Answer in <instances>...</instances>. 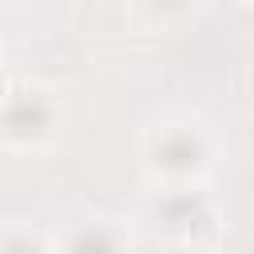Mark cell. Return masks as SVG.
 <instances>
[{
    "label": "cell",
    "instance_id": "1",
    "mask_svg": "<svg viewBox=\"0 0 254 254\" xmlns=\"http://www.w3.org/2000/svg\"><path fill=\"white\" fill-rule=\"evenodd\" d=\"M147 155H151L155 171L175 175V179H190V175H198V171L210 167V143H206V135L194 123H171V127H163L151 139Z\"/></svg>",
    "mask_w": 254,
    "mask_h": 254
},
{
    "label": "cell",
    "instance_id": "2",
    "mask_svg": "<svg viewBox=\"0 0 254 254\" xmlns=\"http://www.w3.org/2000/svg\"><path fill=\"white\" fill-rule=\"evenodd\" d=\"M155 218L167 226V230H183V238L187 242H194V230L198 226H210L214 222V210H210V202L206 198H198L194 190H175V194H167L163 202H155Z\"/></svg>",
    "mask_w": 254,
    "mask_h": 254
},
{
    "label": "cell",
    "instance_id": "3",
    "mask_svg": "<svg viewBox=\"0 0 254 254\" xmlns=\"http://www.w3.org/2000/svg\"><path fill=\"white\" fill-rule=\"evenodd\" d=\"M127 242H131V238L119 234V230H111V222H95V226H87L83 234H71V238H67L71 250H119V246H127Z\"/></svg>",
    "mask_w": 254,
    "mask_h": 254
},
{
    "label": "cell",
    "instance_id": "4",
    "mask_svg": "<svg viewBox=\"0 0 254 254\" xmlns=\"http://www.w3.org/2000/svg\"><path fill=\"white\" fill-rule=\"evenodd\" d=\"M52 242L48 238H36V234H0V250H48Z\"/></svg>",
    "mask_w": 254,
    "mask_h": 254
},
{
    "label": "cell",
    "instance_id": "5",
    "mask_svg": "<svg viewBox=\"0 0 254 254\" xmlns=\"http://www.w3.org/2000/svg\"><path fill=\"white\" fill-rule=\"evenodd\" d=\"M143 4H147L151 12H159V16H163V12H171V8H179L183 0H143Z\"/></svg>",
    "mask_w": 254,
    "mask_h": 254
},
{
    "label": "cell",
    "instance_id": "6",
    "mask_svg": "<svg viewBox=\"0 0 254 254\" xmlns=\"http://www.w3.org/2000/svg\"><path fill=\"white\" fill-rule=\"evenodd\" d=\"M8 95H12V83H8V75H4V67H0V107L8 103Z\"/></svg>",
    "mask_w": 254,
    "mask_h": 254
}]
</instances>
